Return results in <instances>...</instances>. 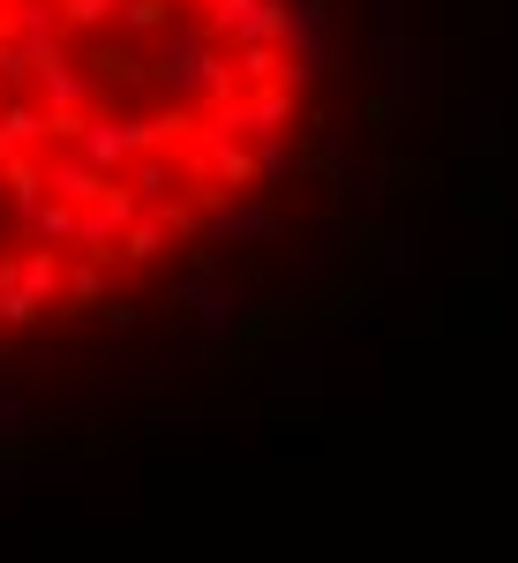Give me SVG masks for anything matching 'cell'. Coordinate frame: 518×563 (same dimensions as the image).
Listing matches in <instances>:
<instances>
[{"mask_svg":"<svg viewBox=\"0 0 518 563\" xmlns=\"http://www.w3.org/2000/svg\"><path fill=\"white\" fill-rule=\"evenodd\" d=\"M60 301H76V308H98V301H106V263H98V256L68 263V271H60Z\"/></svg>","mask_w":518,"mask_h":563,"instance_id":"obj_10","label":"cell"},{"mask_svg":"<svg viewBox=\"0 0 518 563\" xmlns=\"http://www.w3.org/2000/svg\"><path fill=\"white\" fill-rule=\"evenodd\" d=\"M158 249H166V225L151 211H135L121 233H113V263H129V271H143V263H158Z\"/></svg>","mask_w":518,"mask_h":563,"instance_id":"obj_7","label":"cell"},{"mask_svg":"<svg viewBox=\"0 0 518 563\" xmlns=\"http://www.w3.org/2000/svg\"><path fill=\"white\" fill-rule=\"evenodd\" d=\"M106 180H113V174H98L76 143H68V151H45V196H60V203H76V211L106 196Z\"/></svg>","mask_w":518,"mask_h":563,"instance_id":"obj_1","label":"cell"},{"mask_svg":"<svg viewBox=\"0 0 518 563\" xmlns=\"http://www.w3.org/2000/svg\"><path fill=\"white\" fill-rule=\"evenodd\" d=\"M0 8H15V0H0Z\"/></svg>","mask_w":518,"mask_h":563,"instance_id":"obj_17","label":"cell"},{"mask_svg":"<svg viewBox=\"0 0 518 563\" xmlns=\"http://www.w3.org/2000/svg\"><path fill=\"white\" fill-rule=\"evenodd\" d=\"M31 98H38V106H98L106 90L90 84L84 68H68V53H60V60H45V68H31Z\"/></svg>","mask_w":518,"mask_h":563,"instance_id":"obj_2","label":"cell"},{"mask_svg":"<svg viewBox=\"0 0 518 563\" xmlns=\"http://www.w3.org/2000/svg\"><path fill=\"white\" fill-rule=\"evenodd\" d=\"M76 151H84L98 174H121V166H129V135H121V121H98V113H90V129L76 135Z\"/></svg>","mask_w":518,"mask_h":563,"instance_id":"obj_9","label":"cell"},{"mask_svg":"<svg viewBox=\"0 0 518 563\" xmlns=\"http://www.w3.org/2000/svg\"><path fill=\"white\" fill-rule=\"evenodd\" d=\"M151 218H158L166 233H180V241H196V233H203V218H211V211H203L196 196H188V203H173V196H166V203H151Z\"/></svg>","mask_w":518,"mask_h":563,"instance_id":"obj_14","label":"cell"},{"mask_svg":"<svg viewBox=\"0 0 518 563\" xmlns=\"http://www.w3.org/2000/svg\"><path fill=\"white\" fill-rule=\"evenodd\" d=\"M90 129V106H45V151H68Z\"/></svg>","mask_w":518,"mask_h":563,"instance_id":"obj_13","label":"cell"},{"mask_svg":"<svg viewBox=\"0 0 518 563\" xmlns=\"http://www.w3.org/2000/svg\"><path fill=\"white\" fill-rule=\"evenodd\" d=\"M113 15H121L129 38H166V23H173L166 0H113Z\"/></svg>","mask_w":518,"mask_h":563,"instance_id":"obj_11","label":"cell"},{"mask_svg":"<svg viewBox=\"0 0 518 563\" xmlns=\"http://www.w3.org/2000/svg\"><path fill=\"white\" fill-rule=\"evenodd\" d=\"M8 151H45V106L31 90L0 98V158H8Z\"/></svg>","mask_w":518,"mask_h":563,"instance_id":"obj_3","label":"cell"},{"mask_svg":"<svg viewBox=\"0 0 518 563\" xmlns=\"http://www.w3.org/2000/svg\"><path fill=\"white\" fill-rule=\"evenodd\" d=\"M249 151H256V180L286 174V143H278V135H249Z\"/></svg>","mask_w":518,"mask_h":563,"instance_id":"obj_16","label":"cell"},{"mask_svg":"<svg viewBox=\"0 0 518 563\" xmlns=\"http://www.w3.org/2000/svg\"><path fill=\"white\" fill-rule=\"evenodd\" d=\"M60 271H68V263L53 256V249H31V256H15V286L38 308H60Z\"/></svg>","mask_w":518,"mask_h":563,"instance_id":"obj_8","label":"cell"},{"mask_svg":"<svg viewBox=\"0 0 518 563\" xmlns=\"http://www.w3.org/2000/svg\"><path fill=\"white\" fill-rule=\"evenodd\" d=\"M23 225H31L38 241H68V249H76V203H60V196H38V211L23 218Z\"/></svg>","mask_w":518,"mask_h":563,"instance_id":"obj_12","label":"cell"},{"mask_svg":"<svg viewBox=\"0 0 518 563\" xmlns=\"http://www.w3.org/2000/svg\"><path fill=\"white\" fill-rule=\"evenodd\" d=\"M143 76H151V60H143L135 45H113V38H106L98 53H90V84H98V90H113V84H121V90H135Z\"/></svg>","mask_w":518,"mask_h":563,"instance_id":"obj_6","label":"cell"},{"mask_svg":"<svg viewBox=\"0 0 518 563\" xmlns=\"http://www.w3.org/2000/svg\"><path fill=\"white\" fill-rule=\"evenodd\" d=\"M0 196H8L15 218L38 211V196H45V158L38 151H8V158H0Z\"/></svg>","mask_w":518,"mask_h":563,"instance_id":"obj_4","label":"cell"},{"mask_svg":"<svg viewBox=\"0 0 518 563\" xmlns=\"http://www.w3.org/2000/svg\"><path fill=\"white\" fill-rule=\"evenodd\" d=\"M0 90H31V53L0 31Z\"/></svg>","mask_w":518,"mask_h":563,"instance_id":"obj_15","label":"cell"},{"mask_svg":"<svg viewBox=\"0 0 518 563\" xmlns=\"http://www.w3.org/2000/svg\"><path fill=\"white\" fill-rule=\"evenodd\" d=\"M241 106H249V135H286V129H294V90H286V84L241 90Z\"/></svg>","mask_w":518,"mask_h":563,"instance_id":"obj_5","label":"cell"}]
</instances>
